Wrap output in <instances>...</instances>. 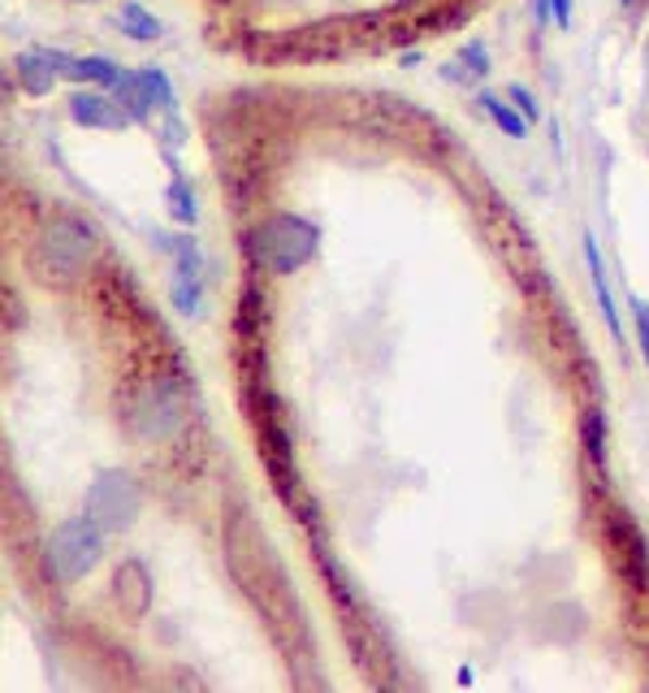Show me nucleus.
<instances>
[{
    "instance_id": "f257e3e1",
    "label": "nucleus",
    "mask_w": 649,
    "mask_h": 693,
    "mask_svg": "<svg viewBox=\"0 0 649 693\" xmlns=\"http://www.w3.org/2000/svg\"><path fill=\"white\" fill-rule=\"evenodd\" d=\"M91 256H96L91 226H82L79 217H66L61 212V217H48L40 230H36L27 265H31V274L40 283H74L82 269L91 265Z\"/></svg>"
},
{
    "instance_id": "f03ea898",
    "label": "nucleus",
    "mask_w": 649,
    "mask_h": 693,
    "mask_svg": "<svg viewBox=\"0 0 649 693\" xmlns=\"http://www.w3.org/2000/svg\"><path fill=\"white\" fill-rule=\"evenodd\" d=\"M317 244H321V230L308 221V217H294V212H278V217H269V221H260L256 230H251V260L264 269V274H294V269H303L312 256H317Z\"/></svg>"
},
{
    "instance_id": "7ed1b4c3",
    "label": "nucleus",
    "mask_w": 649,
    "mask_h": 693,
    "mask_svg": "<svg viewBox=\"0 0 649 693\" xmlns=\"http://www.w3.org/2000/svg\"><path fill=\"white\" fill-rule=\"evenodd\" d=\"M100 560H104V529L87 512L74 516V521H61L57 529L48 533L43 568L57 585H74L82 576H91Z\"/></svg>"
},
{
    "instance_id": "20e7f679",
    "label": "nucleus",
    "mask_w": 649,
    "mask_h": 693,
    "mask_svg": "<svg viewBox=\"0 0 649 693\" xmlns=\"http://www.w3.org/2000/svg\"><path fill=\"white\" fill-rule=\"evenodd\" d=\"M182 420H187V395L173 377L148 382L130 404V429L143 443H169L182 429Z\"/></svg>"
},
{
    "instance_id": "39448f33",
    "label": "nucleus",
    "mask_w": 649,
    "mask_h": 693,
    "mask_svg": "<svg viewBox=\"0 0 649 693\" xmlns=\"http://www.w3.org/2000/svg\"><path fill=\"white\" fill-rule=\"evenodd\" d=\"M143 507V494H139V482L122 473V468H100L87 486V498H82V512L100 525L104 533L130 529L134 516Z\"/></svg>"
},
{
    "instance_id": "423d86ee",
    "label": "nucleus",
    "mask_w": 649,
    "mask_h": 693,
    "mask_svg": "<svg viewBox=\"0 0 649 693\" xmlns=\"http://www.w3.org/2000/svg\"><path fill=\"white\" fill-rule=\"evenodd\" d=\"M113 598L126 620H143L152 612V576L143 568V560H122V568L113 572Z\"/></svg>"
},
{
    "instance_id": "0eeeda50",
    "label": "nucleus",
    "mask_w": 649,
    "mask_h": 693,
    "mask_svg": "<svg viewBox=\"0 0 649 693\" xmlns=\"http://www.w3.org/2000/svg\"><path fill=\"white\" fill-rule=\"evenodd\" d=\"M70 118L87 130H126L130 126V113L118 105V96H104V91H74Z\"/></svg>"
},
{
    "instance_id": "6e6552de",
    "label": "nucleus",
    "mask_w": 649,
    "mask_h": 693,
    "mask_svg": "<svg viewBox=\"0 0 649 693\" xmlns=\"http://www.w3.org/2000/svg\"><path fill=\"white\" fill-rule=\"evenodd\" d=\"M585 265H589V278H593V295H598V308H602V317H607L610 334H615V343H623L619 308H615V295H610V283H607V265H602V251H598V239H593V235H585Z\"/></svg>"
},
{
    "instance_id": "1a4fd4ad",
    "label": "nucleus",
    "mask_w": 649,
    "mask_h": 693,
    "mask_svg": "<svg viewBox=\"0 0 649 693\" xmlns=\"http://www.w3.org/2000/svg\"><path fill=\"white\" fill-rule=\"evenodd\" d=\"M13 70H18V82H22V91H27V96H48V91L57 87V79H61V75L52 70V61H48V52H43V48L18 52Z\"/></svg>"
},
{
    "instance_id": "9d476101",
    "label": "nucleus",
    "mask_w": 649,
    "mask_h": 693,
    "mask_svg": "<svg viewBox=\"0 0 649 693\" xmlns=\"http://www.w3.org/2000/svg\"><path fill=\"white\" fill-rule=\"evenodd\" d=\"M477 105L486 109V118L493 126H498V130H502L507 139H528V126H532V122H528L525 113L516 109V100H511V96H498V91H481V96H477Z\"/></svg>"
},
{
    "instance_id": "9b49d317",
    "label": "nucleus",
    "mask_w": 649,
    "mask_h": 693,
    "mask_svg": "<svg viewBox=\"0 0 649 693\" xmlns=\"http://www.w3.org/2000/svg\"><path fill=\"white\" fill-rule=\"evenodd\" d=\"M118 27H122V36H130L134 43H152L164 36L161 18H157L148 4H139V0H122V9H118Z\"/></svg>"
},
{
    "instance_id": "f8f14e48",
    "label": "nucleus",
    "mask_w": 649,
    "mask_h": 693,
    "mask_svg": "<svg viewBox=\"0 0 649 693\" xmlns=\"http://www.w3.org/2000/svg\"><path fill=\"white\" fill-rule=\"evenodd\" d=\"M113 96H118V105L130 113V122H152V96H148V87H143L139 75L126 70L122 82L113 87Z\"/></svg>"
},
{
    "instance_id": "ddd939ff",
    "label": "nucleus",
    "mask_w": 649,
    "mask_h": 693,
    "mask_svg": "<svg viewBox=\"0 0 649 693\" xmlns=\"http://www.w3.org/2000/svg\"><path fill=\"white\" fill-rule=\"evenodd\" d=\"M161 244L178 265V278H203V251L196 235H178V239H161Z\"/></svg>"
},
{
    "instance_id": "4468645a",
    "label": "nucleus",
    "mask_w": 649,
    "mask_h": 693,
    "mask_svg": "<svg viewBox=\"0 0 649 693\" xmlns=\"http://www.w3.org/2000/svg\"><path fill=\"white\" fill-rule=\"evenodd\" d=\"M164 205H169V217H173L178 226H196L200 208H196V191H191V182H187L182 174L169 182V191H164Z\"/></svg>"
},
{
    "instance_id": "2eb2a0df",
    "label": "nucleus",
    "mask_w": 649,
    "mask_h": 693,
    "mask_svg": "<svg viewBox=\"0 0 649 693\" xmlns=\"http://www.w3.org/2000/svg\"><path fill=\"white\" fill-rule=\"evenodd\" d=\"M139 79H143L148 96H152V109H161V113H169V118H178V96H173V82H169V75H164L161 66H143Z\"/></svg>"
},
{
    "instance_id": "dca6fc26",
    "label": "nucleus",
    "mask_w": 649,
    "mask_h": 693,
    "mask_svg": "<svg viewBox=\"0 0 649 693\" xmlns=\"http://www.w3.org/2000/svg\"><path fill=\"white\" fill-rule=\"evenodd\" d=\"M580 438H585V451H589V459L602 468L607 464V416L598 408L585 412V425H580Z\"/></svg>"
},
{
    "instance_id": "f3484780",
    "label": "nucleus",
    "mask_w": 649,
    "mask_h": 693,
    "mask_svg": "<svg viewBox=\"0 0 649 693\" xmlns=\"http://www.w3.org/2000/svg\"><path fill=\"white\" fill-rule=\"evenodd\" d=\"M200 304H203V278H178V283H173V308H178V313L196 317Z\"/></svg>"
},
{
    "instance_id": "a211bd4d",
    "label": "nucleus",
    "mask_w": 649,
    "mask_h": 693,
    "mask_svg": "<svg viewBox=\"0 0 649 693\" xmlns=\"http://www.w3.org/2000/svg\"><path fill=\"white\" fill-rule=\"evenodd\" d=\"M459 61L468 66V75H477V79H486L489 70H493V61H489V48L481 40H468L459 48Z\"/></svg>"
},
{
    "instance_id": "6ab92c4d",
    "label": "nucleus",
    "mask_w": 649,
    "mask_h": 693,
    "mask_svg": "<svg viewBox=\"0 0 649 693\" xmlns=\"http://www.w3.org/2000/svg\"><path fill=\"white\" fill-rule=\"evenodd\" d=\"M507 96H511V100H516V109H520V113H525L528 122H532V126L541 122V105H537V96H532V91H528L525 82H511V87H507Z\"/></svg>"
},
{
    "instance_id": "aec40b11",
    "label": "nucleus",
    "mask_w": 649,
    "mask_h": 693,
    "mask_svg": "<svg viewBox=\"0 0 649 693\" xmlns=\"http://www.w3.org/2000/svg\"><path fill=\"white\" fill-rule=\"evenodd\" d=\"M632 326H637V347H641V356H646L649 365V304L641 295L632 299Z\"/></svg>"
},
{
    "instance_id": "412c9836",
    "label": "nucleus",
    "mask_w": 649,
    "mask_h": 693,
    "mask_svg": "<svg viewBox=\"0 0 649 693\" xmlns=\"http://www.w3.org/2000/svg\"><path fill=\"white\" fill-rule=\"evenodd\" d=\"M532 18H537V27L555 22V0H532Z\"/></svg>"
},
{
    "instance_id": "4be33fe9",
    "label": "nucleus",
    "mask_w": 649,
    "mask_h": 693,
    "mask_svg": "<svg viewBox=\"0 0 649 693\" xmlns=\"http://www.w3.org/2000/svg\"><path fill=\"white\" fill-rule=\"evenodd\" d=\"M555 27L571 31V0H555Z\"/></svg>"
},
{
    "instance_id": "5701e85b",
    "label": "nucleus",
    "mask_w": 649,
    "mask_h": 693,
    "mask_svg": "<svg viewBox=\"0 0 649 693\" xmlns=\"http://www.w3.org/2000/svg\"><path fill=\"white\" fill-rule=\"evenodd\" d=\"M74 4H91V0H74Z\"/></svg>"
}]
</instances>
